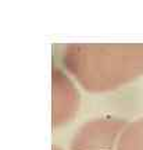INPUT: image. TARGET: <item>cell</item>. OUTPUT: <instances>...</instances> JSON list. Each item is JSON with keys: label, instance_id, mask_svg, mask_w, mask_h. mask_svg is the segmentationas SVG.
Masks as SVG:
<instances>
[{"label": "cell", "instance_id": "cell-1", "mask_svg": "<svg viewBox=\"0 0 143 150\" xmlns=\"http://www.w3.org/2000/svg\"><path fill=\"white\" fill-rule=\"evenodd\" d=\"M61 63L85 91H115L143 75V43H74Z\"/></svg>", "mask_w": 143, "mask_h": 150}, {"label": "cell", "instance_id": "cell-2", "mask_svg": "<svg viewBox=\"0 0 143 150\" xmlns=\"http://www.w3.org/2000/svg\"><path fill=\"white\" fill-rule=\"evenodd\" d=\"M79 92L74 82L60 68L53 70V120L54 124L68 121L69 114L79 110Z\"/></svg>", "mask_w": 143, "mask_h": 150}]
</instances>
